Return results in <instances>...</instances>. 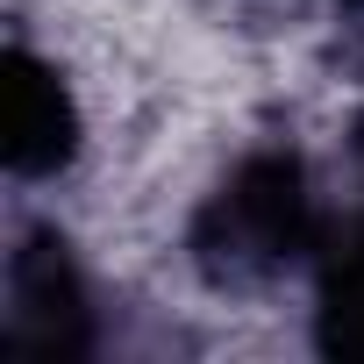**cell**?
<instances>
[{"instance_id":"6da1fadb","label":"cell","mask_w":364,"mask_h":364,"mask_svg":"<svg viewBox=\"0 0 364 364\" xmlns=\"http://www.w3.org/2000/svg\"><path fill=\"white\" fill-rule=\"evenodd\" d=\"M328 229H336V200L314 157L286 136H264L236 150L215 171V186L193 200L186 264L215 293H264L279 279L314 272V257L328 250Z\"/></svg>"},{"instance_id":"7a4b0ae2","label":"cell","mask_w":364,"mask_h":364,"mask_svg":"<svg viewBox=\"0 0 364 364\" xmlns=\"http://www.w3.org/2000/svg\"><path fill=\"white\" fill-rule=\"evenodd\" d=\"M0 350L8 357H100L107 350V300L72 250L65 229L29 222L15 229L8 279H0Z\"/></svg>"},{"instance_id":"3957f363","label":"cell","mask_w":364,"mask_h":364,"mask_svg":"<svg viewBox=\"0 0 364 364\" xmlns=\"http://www.w3.org/2000/svg\"><path fill=\"white\" fill-rule=\"evenodd\" d=\"M0 157H8L15 186H43L65 178L86 150V114L58 58H43L22 29L8 36V107H0Z\"/></svg>"},{"instance_id":"277c9868","label":"cell","mask_w":364,"mask_h":364,"mask_svg":"<svg viewBox=\"0 0 364 364\" xmlns=\"http://www.w3.org/2000/svg\"><path fill=\"white\" fill-rule=\"evenodd\" d=\"M314 350L321 357H364V129L350 150V193L336 208L328 250L314 257Z\"/></svg>"},{"instance_id":"5b68a950","label":"cell","mask_w":364,"mask_h":364,"mask_svg":"<svg viewBox=\"0 0 364 364\" xmlns=\"http://www.w3.org/2000/svg\"><path fill=\"white\" fill-rule=\"evenodd\" d=\"M336 8H343V15H350V22H364V0H336Z\"/></svg>"}]
</instances>
